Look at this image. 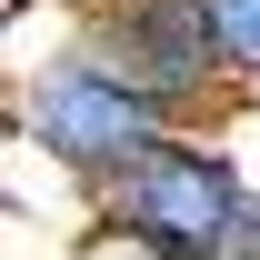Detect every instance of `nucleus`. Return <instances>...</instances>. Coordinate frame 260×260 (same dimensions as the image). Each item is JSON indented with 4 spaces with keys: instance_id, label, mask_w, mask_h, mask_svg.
Returning <instances> with one entry per match:
<instances>
[{
    "instance_id": "1",
    "label": "nucleus",
    "mask_w": 260,
    "mask_h": 260,
    "mask_svg": "<svg viewBox=\"0 0 260 260\" xmlns=\"http://www.w3.org/2000/svg\"><path fill=\"white\" fill-rule=\"evenodd\" d=\"M250 200L260 190L230 170V150H210V140H190V130H170L160 150H140V160H120L110 180H90L100 220H130L140 240H160L170 260H230Z\"/></svg>"
},
{
    "instance_id": "2",
    "label": "nucleus",
    "mask_w": 260,
    "mask_h": 260,
    "mask_svg": "<svg viewBox=\"0 0 260 260\" xmlns=\"http://www.w3.org/2000/svg\"><path fill=\"white\" fill-rule=\"evenodd\" d=\"M170 130H180V110H170V100H150V90H130L120 70L90 60L80 40L40 70L30 90H20V140H30L40 160H60L70 180H110L120 160L160 150Z\"/></svg>"
},
{
    "instance_id": "3",
    "label": "nucleus",
    "mask_w": 260,
    "mask_h": 260,
    "mask_svg": "<svg viewBox=\"0 0 260 260\" xmlns=\"http://www.w3.org/2000/svg\"><path fill=\"white\" fill-rule=\"evenodd\" d=\"M80 50L110 60L130 90L170 100L180 120L210 110L220 90H240L220 60V20H210V0H90L80 10Z\"/></svg>"
},
{
    "instance_id": "4",
    "label": "nucleus",
    "mask_w": 260,
    "mask_h": 260,
    "mask_svg": "<svg viewBox=\"0 0 260 260\" xmlns=\"http://www.w3.org/2000/svg\"><path fill=\"white\" fill-rule=\"evenodd\" d=\"M210 20H220V60L240 90H260V0H210Z\"/></svg>"
},
{
    "instance_id": "5",
    "label": "nucleus",
    "mask_w": 260,
    "mask_h": 260,
    "mask_svg": "<svg viewBox=\"0 0 260 260\" xmlns=\"http://www.w3.org/2000/svg\"><path fill=\"white\" fill-rule=\"evenodd\" d=\"M70 260H170V250H160V240H140L130 220H100V210H90V230H80V250H70Z\"/></svg>"
},
{
    "instance_id": "6",
    "label": "nucleus",
    "mask_w": 260,
    "mask_h": 260,
    "mask_svg": "<svg viewBox=\"0 0 260 260\" xmlns=\"http://www.w3.org/2000/svg\"><path fill=\"white\" fill-rule=\"evenodd\" d=\"M20 10H30V0H10V20H20Z\"/></svg>"
}]
</instances>
